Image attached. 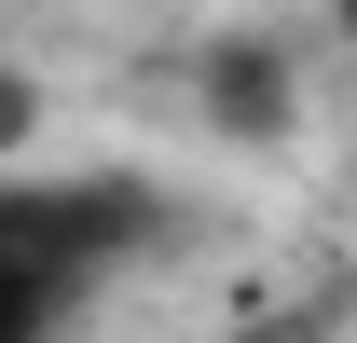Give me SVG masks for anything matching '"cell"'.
Wrapping results in <instances>:
<instances>
[{
  "label": "cell",
  "mask_w": 357,
  "mask_h": 343,
  "mask_svg": "<svg viewBox=\"0 0 357 343\" xmlns=\"http://www.w3.org/2000/svg\"><path fill=\"white\" fill-rule=\"evenodd\" d=\"M192 110H206V124H220L234 151H275V137H289V110H303V96H289V55H275V42H248V28H234V42H206V69H192Z\"/></svg>",
  "instance_id": "2"
},
{
  "label": "cell",
  "mask_w": 357,
  "mask_h": 343,
  "mask_svg": "<svg viewBox=\"0 0 357 343\" xmlns=\"http://www.w3.org/2000/svg\"><path fill=\"white\" fill-rule=\"evenodd\" d=\"M165 234H178V206H165V178H137V165H96V178L14 165V192H0V302H14V343H55Z\"/></svg>",
  "instance_id": "1"
}]
</instances>
